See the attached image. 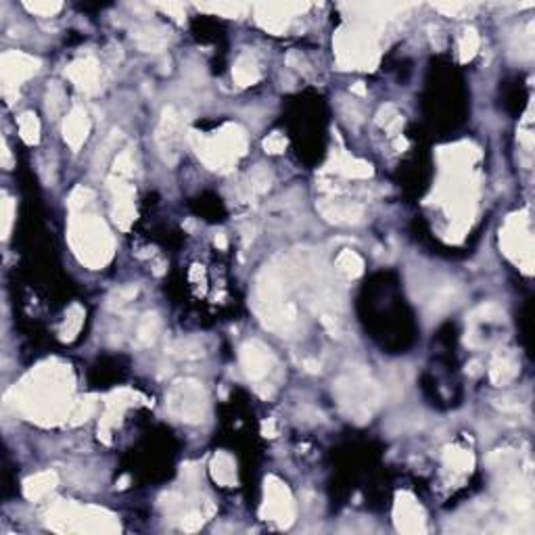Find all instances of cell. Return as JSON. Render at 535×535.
Instances as JSON below:
<instances>
[{"label":"cell","instance_id":"22","mask_svg":"<svg viewBox=\"0 0 535 535\" xmlns=\"http://www.w3.org/2000/svg\"><path fill=\"white\" fill-rule=\"evenodd\" d=\"M82 322H84V310L80 305H71V310L65 316L63 328H61V339L63 341H71L80 333Z\"/></svg>","mask_w":535,"mask_h":535},{"label":"cell","instance_id":"19","mask_svg":"<svg viewBox=\"0 0 535 535\" xmlns=\"http://www.w3.org/2000/svg\"><path fill=\"white\" fill-rule=\"evenodd\" d=\"M134 40H136L138 48H140V50H146V53H151V50H161V48L167 44V38L163 36V29H161V27H151V25L136 29Z\"/></svg>","mask_w":535,"mask_h":535},{"label":"cell","instance_id":"12","mask_svg":"<svg viewBox=\"0 0 535 535\" xmlns=\"http://www.w3.org/2000/svg\"><path fill=\"white\" fill-rule=\"evenodd\" d=\"M88 132H90V120H88L86 109L74 107V109L67 113L65 122H63V138H65V142H67L74 151H78V148L86 142Z\"/></svg>","mask_w":535,"mask_h":535},{"label":"cell","instance_id":"11","mask_svg":"<svg viewBox=\"0 0 535 535\" xmlns=\"http://www.w3.org/2000/svg\"><path fill=\"white\" fill-rule=\"evenodd\" d=\"M99 74L101 67L95 57H82L65 69V76L84 92H95L99 88Z\"/></svg>","mask_w":535,"mask_h":535},{"label":"cell","instance_id":"5","mask_svg":"<svg viewBox=\"0 0 535 535\" xmlns=\"http://www.w3.org/2000/svg\"><path fill=\"white\" fill-rule=\"evenodd\" d=\"M48 527L55 531H90L111 534L120 529V523L105 510L78 504H57L48 513Z\"/></svg>","mask_w":535,"mask_h":535},{"label":"cell","instance_id":"1","mask_svg":"<svg viewBox=\"0 0 535 535\" xmlns=\"http://www.w3.org/2000/svg\"><path fill=\"white\" fill-rule=\"evenodd\" d=\"M71 381L67 366H40L38 370L29 373L19 389H15L19 410L29 416L32 420L40 422H57L63 416L69 418L71 412Z\"/></svg>","mask_w":535,"mask_h":535},{"label":"cell","instance_id":"10","mask_svg":"<svg viewBox=\"0 0 535 535\" xmlns=\"http://www.w3.org/2000/svg\"><path fill=\"white\" fill-rule=\"evenodd\" d=\"M318 211L331 224H360L364 218V207L352 201H335V199L320 201Z\"/></svg>","mask_w":535,"mask_h":535},{"label":"cell","instance_id":"36","mask_svg":"<svg viewBox=\"0 0 535 535\" xmlns=\"http://www.w3.org/2000/svg\"><path fill=\"white\" fill-rule=\"evenodd\" d=\"M264 433H266V437H274V422L270 420V422H264Z\"/></svg>","mask_w":535,"mask_h":535},{"label":"cell","instance_id":"28","mask_svg":"<svg viewBox=\"0 0 535 535\" xmlns=\"http://www.w3.org/2000/svg\"><path fill=\"white\" fill-rule=\"evenodd\" d=\"M270 182H272V174L268 172L264 165H258L251 169L249 174V184H251V190L256 193H266L270 188Z\"/></svg>","mask_w":535,"mask_h":535},{"label":"cell","instance_id":"24","mask_svg":"<svg viewBox=\"0 0 535 535\" xmlns=\"http://www.w3.org/2000/svg\"><path fill=\"white\" fill-rule=\"evenodd\" d=\"M63 101H65L63 86L59 82H50V86L46 90V111H48V116L57 118L63 111V107H65Z\"/></svg>","mask_w":535,"mask_h":535},{"label":"cell","instance_id":"13","mask_svg":"<svg viewBox=\"0 0 535 535\" xmlns=\"http://www.w3.org/2000/svg\"><path fill=\"white\" fill-rule=\"evenodd\" d=\"M396 523H398V529L403 534L424 531V515L420 506L408 496H401L396 504Z\"/></svg>","mask_w":535,"mask_h":535},{"label":"cell","instance_id":"39","mask_svg":"<svg viewBox=\"0 0 535 535\" xmlns=\"http://www.w3.org/2000/svg\"><path fill=\"white\" fill-rule=\"evenodd\" d=\"M466 373H471V375H479V364H477V362H473L471 366H466Z\"/></svg>","mask_w":535,"mask_h":535},{"label":"cell","instance_id":"33","mask_svg":"<svg viewBox=\"0 0 535 535\" xmlns=\"http://www.w3.org/2000/svg\"><path fill=\"white\" fill-rule=\"evenodd\" d=\"M136 293H138V289H136L134 284L120 286V289H116V291H113V295H111V301H113V303H118V305H124V303L132 301L134 297H136Z\"/></svg>","mask_w":535,"mask_h":535},{"label":"cell","instance_id":"27","mask_svg":"<svg viewBox=\"0 0 535 535\" xmlns=\"http://www.w3.org/2000/svg\"><path fill=\"white\" fill-rule=\"evenodd\" d=\"M445 464L456 468V471H471L473 468V458L471 454L462 450H447L445 452Z\"/></svg>","mask_w":535,"mask_h":535},{"label":"cell","instance_id":"26","mask_svg":"<svg viewBox=\"0 0 535 535\" xmlns=\"http://www.w3.org/2000/svg\"><path fill=\"white\" fill-rule=\"evenodd\" d=\"M477 50H479V34L475 29H464L460 38V59L466 63L477 55Z\"/></svg>","mask_w":535,"mask_h":535},{"label":"cell","instance_id":"14","mask_svg":"<svg viewBox=\"0 0 535 535\" xmlns=\"http://www.w3.org/2000/svg\"><path fill=\"white\" fill-rule=\"evenodd\" d=\"M178 130H180V118L174 107H165L161 113V122L157 128V142L161 144L163 153H172L176 161V142H178Z\"/></svg>","mask_w":535,"mask_h":535},{"label":"cell","instance_id":"37","mask_svg":"<svg viewBox=\"0 0 535 535\" xmlns=\"http://www.w3.org/2000/svg\"><path fill=\"white\" fill-rule=\"evenodd\" d=\"M305 366H307L310 373H320V364H316V362H312V360H305Z\"/></svg>","mask_w":535,"mask_h":535},{"label":"cell","instance_id":"38","mask_svg":"<svg viewBox=\"0 0 535 535\" xmlns=\"http://www.w3.org/2000/svg\"><path fill=\"white\" fill-rule=\"evenodd\" d=\"M352 92H356V95H362V97H364V95H366V88L362 86V82H358V84L352 88Z\"/></svg>","mask_w":535,"mask_h":535},{"label":"cell","instance_id":"15","mask_svg":"<svg viewBox=\"0 0 535 535\" xmlns=\"http://www.w3.org/2000/svg\"><path fill=\"white\" fill-rule=\"evenodd\" d=\"M57 483H59L57 473H55V471H44V473H38V475L25 479V483H23V494H25L27 500L38 502V500H42L46 494H50V492L57 487Z\"/></svg>","mask_w":535,"mask_h":535},{"label":"cell","instance_id":"17","mask_svg":"<svg viewBox=\"0 0 535 535\" xmlns=\"http://www.w3.org/2000/svg\"><path fill=\"white\" fill-rule=\"evenodd\" d=\"M232 78L239 86H253L260 80V65L256 61V57L251 53H243L235 67H232Z\"/></svg>","mask_w":535,"mask_h":535},{"label":"cell","instance_id":"30","mask_svg":"<svg viewBox=\"0 0 535 535\" xmlns=\"http://www.w3.org/2000/svg\"><path fill=\"white\" fill-rule=\"evenodd\" d=\"M132 172H134V163H132L130 153H128V151L120 153V155L116 157V163H113V174H116V176H120V178H128Z\"/></svg>","mask_w":535,"mask_h":535},{"label":"cell","instance_id":"31","mask_svg":"<svg viewBox=\"0 0 535 535\" xmlns=\"http://www.w3.org/2000/svg\"><path fill=\"white\" fill-rule=\"evenodd\" d=\"M25 8L27 11H32V13H36V15H42V17H50V15H55V13H59L61 8H63V4L61 2H27L25 4Z\"/></svg>","mask_w":535,"mask_h":535},{"label":"cell","instance_id":"16","mask_svg":"<svg viewBox=\"0 0 535 535\" xmlns=\"http://www.w3.org/2000/svg\"><path fill=\"white\" fill-rule=\"evenodd\" d=\"M211 477L216 483H220L222 487H232L237 485V464L232 460V456H228L226 452H218L209 464Z\"/></svg>","mask_w":535,"mask_h":535},{"label":"cell","instance_id":"18","mask_svg":"<svg viewBox=\"0 0 535 535\" xmlns=\"http://www.w3.org/2000/svg\"><path fill=\"white\" fill-rule=\"evenodd\" d=\"M519 368L517 364L510 360V356L506 354H498L494 360H492V366H489V377L496 385H506L508 381H513L517 377Z\"/></svg>","mask_w":535,"mask_h":535},{"label":"cell","instance_id":"34","mask_svg":"<svg viewBox=\"0 0 535 535\" xmlns=\"http://www.w3.org/2000/svg\"><path fill=\"white\" fill-rule=\"evenodd\" d=\"M13 209H15L13 199L4 197V201H2V237L4 239L8 237V230H11V224H13Z\"/></svg>","mask_w":535,"mask_h":535},{"label":"cell","instance_id":"20","mask_svg":"<svg viewBox=\"0 0 535 535\" xmlns=\"http://www.w3.org/2000/svg\"><path fill=\"white\" fill-rule=\"evenodd\" d=\"M159 326H161V320L157 314L148 312L140 318L138 322V328H136V341L138 345H151L155 339H157V333H159Z\"/></svg>","mask_w":535,"mask_h":535},{"label":"cell","instance_id":"25","mask_svg":"<svg viewBox=\"0 0 535 535\" xmlns=\"http://www.w3.org/2000/svg\"><path fill=\"white\" fill-rule=\"evenodd\" d=\"M172 352L178 356V358H184V360H195V358H201L203 356V345L195 339H182V341H176Z\"/></svg>","mask_w":535,"mask_h":535},{"label":"cell","instance_id":"9","mask_svg":"<svg viewBox=\"0 0 535 535\" xmlns=\"http://www.w3.org/2000/svg\"><path fill=\"white\" fill-rule=\"evenodd\" d=\"M241 366L247 375L249 381H262L270 375V370L274 368V354L268 347L266 343L251 339L241 347Z\"/></svg>","mask_w":535,"mask_h":535},{"label":"cell","instance_id":"8","mask_svg":"<svg viewBox=\"0 0 535 535\" xmlns=\"http://www.w3.org/2000/svg\"><path fill=\"white\" fill-rule=\"evenodd\" d=\"M40 69V61L25 55V53H4L0 59V76H2V84H4V95H8V90H17V86H21L25 80H29L36 71Z\"/></svg>","mask_w":535,"mask_h":535},{"label":"cell","instance_id":"21","mask_svg":"<svg viewBox=\"0 0 535 535\" xmlns=\"http://www.w3.org/2000/svg\"><path fill=\"white\" fill-rule=\"evenodd\" d=\"M337 270L343 276H347V278H356V276H360L364 272V262H362V258L356 251L345 249L337 258Z\"/></svg>","mask_w":535,"mask_h":535},{"label":"cell","instance_id":"6","mask_svg":"<svg viewBox=\"0 0 535 535\" xmlns=\"http://www.w3.org/2000/svg\"><path fill=\"white\" fill-rule=\"evenodd\" d=\"M167 410L182 422L199 424L209 412V401L203 385L193 379L176 381L167 391Z\"/></svg>","mask_w":535,"mask_h":535},{"label":"cell","instance_id":"4","mask_svg":"<svg viewBox=\"0 0 535 535\" xmlns=\"http://www.w3.org/2000/svg\"><path fill=\"white\" fill-rule=\"evenodd\" d=\"M333 391L343 412L358 422L370 420L375 405L381 400V389L370 381V377L364 370H356L352 375L341 377L335 383Z\"/></svg>","mask_w":535,"mask_h":535},{"label":"cell","instance_id":"23","mask_svg":"<svg viewBox=\"0 0 535 535\" xmlns=\"http://www.w3.org/2000/svg\"><path fill=\"white\" fill-rule=\"evenodd\" d=\"M19 134L27 144H36L40 140V122L32 111H25L19 118Z\"/></svg>","mask_w":535,"mask_h":535},{"label":"cell","instance_id":"7","mask_svg":"<svg viewBox=\"0 0 535 535\" xmlns=\"http://www.w3.org/2000/svg\"><path fill=\"white\" fill-rule=\"evenodd\" d=\"M260 515L264 521H272L278 527H289L295 521V504H293L289 487L282 481H278L274 477L266 479L264 504H262Z\"/></svg>","mask_w":535,"mask_h":535},{"label":"cell","instance_id":"32","mask_svg":"<svg viewBox=\"0 0 535 535\" xmlns=\"http://www.w3.org/2000/svg\"><path fill=\"white\" fill-rule=\"evenodd\" d=\"M264 148H266V153H270V155H278V153H282L286 148V138L280 132L270 134L266 140H264Z\"/></svg>","mask_w":535,"mask_h":535},{"label":"cell","instance_id":"29","mask_svg":"<svg viewBox=\"0 0 535 535\" xmlns=\"http://www.w3.org/2000/svg\"><path fill=\"white\" fill-rule=\"evenodd\" d=\"M95 412V401L92 400H80L74 401L71 405V412H69V418L71 422H82V420H88V416Z\"/></svg>","mask_w":535,"mask_h":535},{"label":"cell","instance_id":"3","mask_svg":"<svg viewBox=\"0 0 535 535\" xmlns=\"http://www.w3.org/2000/svg\"><path fill=\"white\" fill-rule=\"evenodd\" d=\"M190 142L197 148V155L209 169L226 172L239 157L247 153V136L239 126H226L222 132L211 138H203L201 134L190 132Z\"/></svg>","mask_w":535,"mask_h":535},{"label":"cell","instance_id":"35","mask_svg":"<svg viewBox=\"0 0 535 535\" xmlns=\"http://www.w3.org/2000/svg\"><path fill=\"white\" fill-rule=\"evenodd\" d=\"M214 243H216V247H220V249H226V247H228V241H226V235H224V232H218Z\"/></svg>","mask_w":535,"mask_h":535},{"label":"cell","instance_id":"2","mask_svg":"<svg viewBox=\"0 0 535 535\" xmlns=\"http://www.w3.org/2000/svg\"><path fill=\"white\" fill-rule=\"evenodd\" d=\"M69 243L78 260L90 270L103 268L113 256V237L95 214L74 216L69 224Z\"/></svg>","mask_w":535,"mask_h":535}]
</instances>
